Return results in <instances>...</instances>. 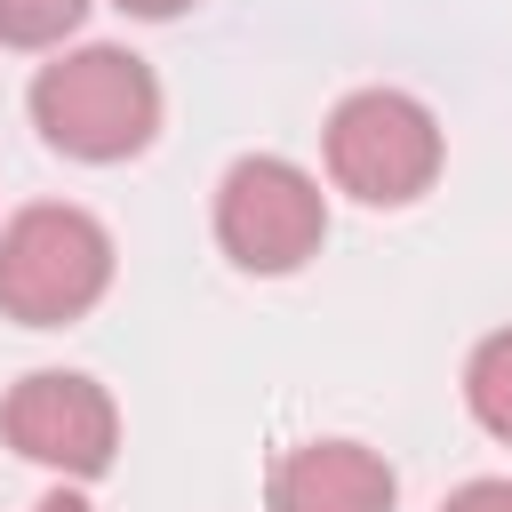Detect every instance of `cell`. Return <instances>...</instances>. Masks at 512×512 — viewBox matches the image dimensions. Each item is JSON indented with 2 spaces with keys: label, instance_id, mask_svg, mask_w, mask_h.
<instances>
[{
  "label": "cell",
  "instance_id": "cell-5",
  "mask_svg": "<svg viewBox=\"0 0 512 512\" xmlns=\"http://www.w3.org/2000/svg\"><path fill=\"white\" fill-rule=\"evenodd\" d=\"M0 440L40 464V472H64V480H96L112 472V448H120V408L96 376L80 368H32L24 384H8L0 400Z\"/></svg>",
  "mask_w": 512,
  "mask_h": 512
},
{
  "label": "cell",
  "instance_id": "cell-10",
  "mask_svg": "<svg viewBox=\"0 0 512 512\" xmlns=\"http://www.w3.org/2000/svg\"><path fill=\"white\" fill-rule=\"evenodd\" d=\"M112 8H128V16H144V24H168V16H184L192 0H112Z\"/></svg>",
  "mask_w": 512,
  "mask_h": 512
},
{
  "label": "cell",
  "instance_id": "cell-9",
  "mask_svg": "<svg viewBox=\"0 0 512 512\" xmlns=\"http://www.w3.org/2000/svg\"><path fill=\"white\" fill-rule=\"evenodd\" d=\"M440 512H512V480H464Z\"/></svg>",
  "mask_w": 512,
  "mask_h": 512
},
{
  "label": "cell",
  "instance_id": "cell-1",
  "mask_svg": "<svg viewBox=\"0 0 512 512\" xmlns=\"http://www.w3.org/2000/svg\"><path fill=\"white\" fill-rule=\"evenodd\" d=\"M32 128L64 160H96V168L136 160L160 136V80L136 48H112V40L64 48L32 80Z\"/></svg>",
  "mask_w": 512,
  "mask_h": 512
},
{
  "label": "cell",
  "instance_id": "cell-11",
  "mask_svg": "<svg viewBox=\"0 0 512 512\" xmlns=\"http://www.w3.org/2000/svg\"><path fill=\"white\" fill-rule=\"evenodd\" d=\"M32 512H88V496H80V488H56V496H40Z\"/></svg>",
  "mask_w": 512,
  "mask_h": 512
},
{
  "label": "cell",
  "instance_id": "cell-2",
  "mask_svg": "<svg viewBox=\"0 0 512 512\" xmlns=\"http://www.w3.org/2000/svg\"><path fill=\"white\" fill-rule=\"evenodd\" d=\"M112 288V232L72 200H32L0 224V312L24 328H64Z\"/></svg>",
  "mask_w": 512,
  "mask_h": 512
},
{
  "label": "cell",
  "instance_id": "cell-8",
  "mask_svg": "<svg viewBox=\"0 0 512 512\" xmlns=\"http://www.w3.org/2000/svg\"><path fill=\"white\" fill-rule=\"evenodd\" d=\"M80 16H88V0H0V40L8 48H56Z\"/></svg>",
  "mask_w": 512,
  "mask_h": 512
},
{
  "label": "cell",
  "instance_id": "cell-7",
  "mask_svg": "<svg viewBox=\"0 0 512 512\" xmlns=\"http://www.w3.org/2000/svg\"><path fill=\"white\" fill-rule=\"evenodd\" d=\"M464 408H472L480 432L512 440V328H496V336L472 344V360H464Z\"/></svg>",
  "mask_w": 512,
  "mask_h": 512
},
{
  "label": "cell",
  "instance_id": "cell-6",
  "mask_svg": "<svg viewBox=\"0 0 512 512\" xmlns=\"http://www.w3.org/2000/svg\"><path fill=\"white\" fill-rule=\"evenodd\" d=\"M400 480L376 448L360 440H296L272 456L264 504L272 512H392Z\"/></svg>",
  "mask_w": 512,
  "mask_h": 512
},
{
  "label": "cell",
  "instance_id": "cell-4",
  "mask_svg": "<svg viewBox=\"0 0 512 512\" xmlns=\"http://www.w3.org/2000/svg\"><path fill=\"white\" fill-rule=\"evenodd\" d=\"M328 240V200L320 184L280 160V152H248L224 168L216 184V248L240 264V272H296L304 256H320Z\"/></svg>",
  "mask_w": 512,
  "mask_h": 512
},
{
  "label": "cell",
  "instance_id": "cell-3",
  "mask_svg": "<svg viewBox=\"0 0 512 512\" xmlns=\"http://www.w3.org/2000/svg\"><path fill=\"white\" fill-rule=\"evenodd\" d=\"M328 176L368 208H408L440 176V120L408 88H352L328 112Z\"/></svg>",
  "mask_w": 512,
  "mask_h": 512
}]
</instances>
